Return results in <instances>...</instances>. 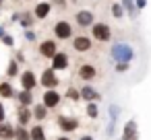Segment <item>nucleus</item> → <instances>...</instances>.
Segmentation results:
<instances>
[{"mask_svg":"<svg viewBox=\"0 0 151 140\" xmlns=\"http://www.w3.org/2000/svg\"><path fill=\"white\" fill-rule=\"evenodd\" d=\"M87 115L89 117H97V105L95 103H89L87 105Z\"/></svg>","mask_w":151,"mask_h":140,"instance_id":"b1692460","label":"nucleus"},{"mask_svg":"<svg viewBox=\"0 0 151 140\" xmlns=\"http://www.w3.org/2000/svg\"><path fill=\"white\" fill-rule=\"evenodd\" d=\"M93 37L99 39V41H108L110 39V27L108 25H101V23L93 25Z\"/></svg>","mask_w":151,"mask_h":140,"instance_id":"7ed1b4c3","label":"nucleus"},{"mask_svg":"<svg viewBox=\"0 0 151 140\" xmlns=\"http://www.w3.org/2000/svg\"><path fill=\"white\" fill-rule=\"evenodd\" d=\"M54 33H56V37H58V39H68V37L73 35V29H70V25H68V23L60 21V23H56Z\"/></svg>","mask_w":151,"mask_h":140,"instance_id":"f03ea898","label":"nucleus"},{"mask_svg":"<svg viewBox=\"0 0 151 140\" xmlns=\"http://www.w3.org/2000/svg\"><path fill=\"white\" fill-rule=\"evenodd\" d=\"M15 136H17V130H13L11 126H0V138L11 140V138H15Z\"/></svg>","mask_w":151,"mask_h":140,"instance_id":"dca6fc26","label":"nucleus"},{"mask_svg":"<svg viewBox=\"0 0 151 140\" xmlns=\"http://www.w3.org/2000/svg\"><path fill=\"white\" fill-rule=\"evenodd\" d=\"M58 140H70V138H66V136H62V138H58Z\"/></svg>","mask_w":151,"mask_h":140,"instance_id":"c9c22d12","label":"nucleus"},{"mask_svg":"<svg viewBox=\"0 0 151 140\" xmlns=\"http://www.w3.org/2000/svg\"><path fill=\"white\" fill-rule=\"evenodd\" d=\"M137 6H145V0H137Z\"/></svg>","mask_w":151,"mask_h":140,"instance_id":"473e14b6","label":"nucleus"},{"mask_svg":"<svg viewBox=\"0 0 151 140\" xmlns=\"http://www.w3.org/2000/svg\"><path fill=\"white\" fill-rule=\"evenodd\" d=\"M29 117H31V111H29V109H21V113H19V124L25 126V124L29 122Z\"/></svg>","mask_w":151,"mask_h":140,"instance_id":"5701e85b","label":"nucleus"},{"mask_svg":"<svg viewBox=\"0 0 151 140\" xmlns=\"http://www.w3.org/2000/svg\"><path fill=\"white\" fill-rule=\"evenodd\" d=\"M124 6H126V9H128V11H130V13H132V11H134V9H132V2H130V0H124Z\"/></svg>","mask_w":151,"mask_h":140,"instance_id":"c85d7f7f","label":"nucleus"},{"mask_svg":"<svg viewBox=\"0 0 151 140\" xmlns=\"http://www.w3.org/2000/svg\"><path fill=\"white\" fill-rule=\"evenodd\" d=\"M25 37H27V39H31V41H33V39H35V33H31V31H27V33H25Z\"/></svg>","mask_w":151,"mask_h":140,"instance_id":"7c9ffc66","label":"nucleus"},{"mask_svg":"<svg viewBox=\"0 0 151 140\" xmlns=\"http://www.w3.org/2000/svg\"><path fill=\"white\" fill-rule=\"evenodd\" d=\"M40 54L44 56V58H54L58 52H56V43L54 41H44L42 45H40Z\"/></svg>","mask_w":151,"mask_h":140,"instance_id":"39448f33","label":"nucleus"},{"mask_svg":"<svg viewBox=\"0 0 151 140\" xmlns=\"http://www.w3.org/2000/svg\"><path fill=\"white\" fill-rule=\"evenodd\" d=\"M112 15H114V17H120V15H122V9H120L118 4H114V6H112Z\"/></svg>","mask_w":151,"mask_h":140,"instance_id":"a878e982","label":"nucleus"},{"mask_svg":"<svg viewBox=\"0 0 151 140\" xmlns=\"http://www.w3.org/2000/svg\"><path fill=\"white\" fill-rule=\"evenodd\" d=\"M33 115L37 117V119H44V117H48V107L42 103V105H37L35 109H33Z\"/></svg>","mask_w":151,"mask_h":140,"instance_id":"aec40b11","label":"nucleus"},{"mask_svg":"<svg viewBox=\"0 0 151 140\" xmlns=\"http://www.w3.org/2000/svg\"><path fill=\"white\" fill-rule=\"evenodd\" d=\"M31 99H33V95H31V91H21L19 93V101L27 107V105H31Z\"/></svg>","mask_w":151,"mask_h":140,"instance_id":"6ab92c4d","label":"nucleus"},{"mask_svg":"<svg viewBox=\"0 0 151 140\" xmlns=\"http://www.w3.org/2000/svg\"><path fill=\"white\" fill-rule=\"evenodd\" d=\"M2 35H4V29H2V27H0V37H2Z\"/></svg>","mask_w":151,"mask_h":140,"instance_id":"f704fd0d","label":"nucleus"},{"mask_svg":"<svg viewBox=\"0 0 151 140\" xmlns=\"http://www.w3.org/2000/svg\"><path fill=\"white\" fill-rule=\"evenodd\" d=\"M79 76H81L83 80H91V78L95 76V68H93L91 64H83V66L79 68Z\"/></svg>","mask_w":151,"mask_h":140,"instance_id":"9b49d317","label":"nucleus"},{"mask_svg":"<svg viewBox=\"0 0 151 140\" xmlns=\"http://www.w3.org/2000/svg\"><path fill=\"white\" fill-rule=\"evenodd\" d=\"M4 43H6V45H13V37L6 35V37H4Z\"/></svg>","mask_w":151,"mask_h":140,"instance_id":"2f4dec72","label":"nucleus"},{"mask_svg":"<svg viewBox=\"0 0 151 140\" xmlns=\"http://www.w3.org/2000/svg\"><path fill=\"white\" fill-rule=\"evenodd\" d=\"M81 99H87L89 103H95V101H99V93L93 91L91 87H83L81 89Z\"/></svg>","mask_w":151,"mask_h":140,"instance_id":"1a4fd4ad","label":"nucleus"},{"mask_svg":"<svg viewBox=\"0 0 151 140\" xmlns=\"http://www.w3.org/2000/svg\"><path fill=\"white\" fill-rule=\"evenodd\" d=\"M60 128H62L64 132H73V130L79 128V122H77L75 117H60Z\"/></svg>","mask_w":151,"mask_h":140,"instance_id":"9d476101","label":"nucleus"},{"mask_svg":"<svg viewBox=\"0 0 151 140\" xmlns=\"http://www.w3.org/2000/svg\"><path fill=\"white\" fill-rule=\"evenodd\" d=\"M31 140H46V134H44V128L42 126L31 128Z\"/></svg>","mask_w":151,"mask_h":140,"instance_id":"a211bd4d","label":"nucleus"},{"mask_svg":"<svg viewBox=\"0 0 151 140\" xmlns=\"http://www.w3.org/2000/svg\"><path fill=\"white\" fill-rule=\"evenodd\" d=\"M68 97H70V99H75V101H77V99H81V93H77V91H75V89H70V91H68Z\"/></svg>","mask_w":151,"mask_h":140,"instance_id":"bb28decb","label":"nucleus"},{"mask_svg":"<svg viewBox=\"0 0 151 140\" xmlns=\"http://www.w3.org/2000/svg\"><path fill=\"white\" fill-rule=\"evenodd\" d=\"M0 95H2V97H13L15 91H13V87L9 82H2V85H0Z\"/></svg>","mask_w":151,"mask_h":140,"instance_id":"412c9836","label":"nucleus"},{"mask_svg":"<svg viewBox=\"0 0 151 140\" xmlns=\"http://www.w3.org/2000/svg\"><path fill=\"white\" fill-rule=\"evenodd\" d=\"M116 68H118V72H124V70L128 68V64H126V62H118V66H116Z\"/></svg>","mask_w":151,"mask_h":140,"instance_id":"cd10ccee","label":"nucleus"},{"mask_svg":"<svg viewBox=\"0 0 151 140\" xmlns=\"http://www.w3.org/2000/svg\"><path fill=\"white\" fill-rule=\"evenodd\" d=\"M52 66H54V70H66V68H68V58H66V54H56V56L52 58Z\"/></svg>","mask_w":151,"mask_h":140,"instance_id":"423d86ee","label":"nucleus"},{"mask_svg":"<svg viewBox=\"0 0 151 140\" xmlns=\"http://www.w3.org/2000/svg\"><path fill=\"white\" fill-rule=\"evenodd\" d=\"M0 4H2V0H0Z\"/></svg>","mask_w":151,"mask_h":140,"instance_id":"e433bc0d","label":"nucleus"},{"mask_svg":"<svg viewBox=\"0 0 151 140\" xmlns=\"http://www.w3.org/2000/svg\"><path fill=\"white\" fill-rule=\"evenodd\" d=\"M6 72H9V76H15V74L19 72V64H17V62H11V64H9V70H6Z\"/></svg>","mask_w":151,"mask_h":140,"instance_id":"393cba45","label":"nucleus"},{"mask_svg":"<svg viewBox=\"0 0 151 140\" xmlns=\"http://www.w3.org/2000/svg\"><path fill=\"white\" fill-rule=\"evenodd\" d=\"M79 140H93V138H91V136H81Z\"/></svg>","mask_w":151,"mask_h":140,"instance_id":"72a5a7b5","label":"nucleus"},{"mask_svg":"<svg viewBox=\"0 0 151 140\" xmlns=\"http://www.w3.org/2000/svg\"><path fill=\"white\" fill-rule=\"evenodd\" d=\"M132 56H134V52H132V48L130 45H126V43H116L114 48H112V58L114 60H118V62H130L132 60Z\"/></svg>","mask_w":151,"mask_h":140,"instance_id":"f257e3e1","label":"nucleus"},{"mask_svg":"<svg viewBox=\"0 0 151 140\" xmlns=\"http://www.w3.org/2000/svg\"><path fill=\"white\" fill-rule=\"evenodd\" d=\"M42 99H44V105H46L48 109H52V107H56V105L60 103V95H58L56 91H46Z\"/></svg>","mask_w":151,"mask_h":140,"instance_id":"20e7f679","label":"nucleus"},{"mask_svg":"<svg viewBox=\"0 0 151 140\" xmlns=\"http://www.w3.org/2000/svg\"><path fill=\"white\" fill-rule=\"evenodd\" d=\"M89 48H91V41L87 37H77L75 39V50L77 52H89Z\"/></svg>","mask_w":151,"mask_h":140,"instance_id":"4468645a","label":"nucleus"},{"mask_svg":"<svg viewBox=\"0 0 151 140\" xmlns=\"http://www.w3.org/2000/svg\"><path fill=\"white\" fill-rule=\"evenodd\" d=\"M21 85H23V91H31V89L37 85V82H35V76H33L31 70L23 72V76H21Z\"/></svg>","mask_w":151,"mask_h":140,"instance_id":"0eeeda50","label":"nucleus"},{"mask_svg":"<svg viewBox=\"0 0 151 140\" xmlns=\"http://www.w3.org/2000/svg\"><path fill=\"white\" fill-rule=\"evenodd\" d=\"M116 117H118V107L116 105H110V124H108V136H112L114 132V124H116Z\"/></svg>","mask_w":151,"mask_h":140,"instance_id":"2eb2a0df","label":"nucleus"},{"mask_svg":"<svg viewBox=\"0 0 151 140\" xmlns=\"http://www.w3.org/2000/svg\"><path fill=\"white\" fill-rule=\"evenodd\" d=\"M48 13H50V4L42 2V4H37V6H35V17L44 19V17H48Z\"/></svg>","mask_w":151,"mask_h":140,"instance_id":"f3484780","label":"nucleus"},{"mask_svg":"<svg viewBox=\"0 0 151 140\" xmlns=\"http://www.w3.org/2000/svg\"><path fill=\"white\" fill-rule=\"evenodd\" d=\"M15 138H17V140H31V132H29V130H25V128H19Z\"/></svg>","mask_w":151,"mask_h":140,"instance_id":"4be33fe9","label":"nucleus"},{"mask_svg":"<svg viewBox=\"0 0 151 140\" xmlns=\"http://www.w3.org/2000/svg\"><path fill=\"white\" fill-rule=\"evenodd\" d=\"M77 23L83 25V27H85V25H91V23H93V15H91L89 11H81V13L77 15Z\"/></svg>","mask_w":151,"mask_h":140,"instance_id":"ddd939ff","label":"nucleus"},{"mask_svg":"<svg viewBox=\"0 0 151 140\" xmlns=\"http://www.w3.org/2000/svg\"><path fill=\"white\" fill-rule=\"evenodd\" d=\"M124 140H137V124L130 119L124 126Z\"/></svg>","mask_w":151,"mask_h":140,"instance_id":"f8f14e48","label":"nucleus"},{"mask_svg":"<svg viewBox=\"0 0 151 140\" xmlns=\"http://www.w3.org/2000/svg\"><path fill=\"white\" fill-rule=\"evenodd\" d=\"M0 122H4V105L0 103Z\"/></svg>","mask_w":151,"mask_h":140,"instance_id":"c756f323","label":"nucleus"},{"mask_svg":"<svg viewBox=\"0 0 151 140\" xmlns=\"http://www.w3.org/2000/svg\"><path fill=\"white\" fill-rule=\"evenodd\" d=\"M42 85H44L46 89H52V87L58 85V78L54 76V70H46V72L42 74Z\"/></svg>","mask_w":151,"mask_h":140,"instance_id":"6e6552de","label":"nucleus"}]
</instances>
